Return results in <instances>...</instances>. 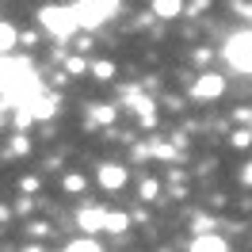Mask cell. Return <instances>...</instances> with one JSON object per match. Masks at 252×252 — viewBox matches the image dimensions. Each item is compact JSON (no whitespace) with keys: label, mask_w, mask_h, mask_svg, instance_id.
Returning a JSON list of instances; mask_svg holds the SVG:
<instances>
[{"label":"cell","mask_w":252,"mask_h":252,"mask_svg":"<svg viewBox=\"0 0 252 252\" xmlns=\"http://www.w3.org/2000/svg\"><path fill=\"white\" fill-rule=\"evenodd\" d=\"M38 23H42V31H46L50 38H58V42H69V38L80 31V19H77V8H73V4H69V8H62V4L42 8V12H38Z\"/></svg>","instance_id":"1"},{"label":"cell","mask_w":252,"mask_h":252,"mask_svg":"<svg viewBox=\"0 0 252 252\" xmlns=\"http://www.w3.org/2000/svg\"><path fill=\"white\" fill-rule=\"evenodd\" d=\"M221 54H225V62L233 65L237 73H252V31L229 34L225 46H221Z\"/></svg>","instance_id":"2"},{"label":"cell","mask_w":252,"mask_h":252,"mask_svg":"<svg viewBox=\"0 0 252 252\" xmlns=\"http://www.w3.org/2000/svg\"><path fill=\"white\" fill-rule=\"evenodd\" d=\"M73 8H77L80 27H99L103 19H111V16H115L119 0H80V4H73Z\"/></svg>","instance_id":"3"},{"label":"cell","mask_w":252,"mask_h":252,"mask_svg":"<svg viewBox=\"0 0 252 252\" xmlns=\"http://www.w3.org/2000/svg\"><path fill=\"white\" fill-rule=\"evenodd\" d=\"M225 92V80L218 77V73H206V77H199L195 80V84H191V95H195V99H218V95Z\"/></svg>","instance_id":"4"},{"label":"cell","mask_w":252,"mask_h":252,"mask_svg":"<svg viewBox=\"0 0 252 252\" xmlns=\"http://www.w3.org/2000/svg\"><path fill=\"white\" fill-rule=\"evenodd\" d=\"M77 221L84 233H103V221H107V210L103 206H80L77 210Z\"/></svg>","instance_id":"5"},{"label":"cell","mask_w":252,"mask_h":252,"mask_svg":"<svg viewBox=\"0 0 252 252\" xmlns=\"http://www.w3.org/2000/svg\"><path fill=\"white\" fill-rule=\"evenodd\" d=\"M99 184H103L107 191H119L126 184V168H119V164H103V168H99Z\"/></svg>","instance_id":"6"},{"label":"cell","mask_w":252,"mask_h":252,"mask_svg":"<svg viewBox=\"0 0 252 252\" xmlns=\"http://www.w3.org/2000/svg\"><path fill=\"white\" fill-rule=\"evenodd\" d=\"M19 42V31H16V23H8V19H0V54H12Z\"/></svg>","instance_id":"7"},{"label":"cell","mask_w":252,"mask_h":252,"mask_svg":"<svg viewBox=\"0 0 252 252\" xmlns=\"http://www.w3.org/2000/svg\"><path fill=\"white\" fill-rule=\"evenodd\" d=\"M184 12V0H153V16L157 19H176Z\"/></svg>","instance_id":"8"},{"label":"cell","mask_w":252,"mask_h":252,"mask_svg":"<svg viewBox=\"0 0 252 252\" xmlns=\"http://www.w3.org/2000/svg\"><path fill=\"white\" fill-rule=\"evenodd\" d=\"M191 249H214V252H221V249H229V245H225V241H221V237H210V233H203V237H195V241H191Z\"/></svg>","instance_id":"9"},{"label":"cell","mask_w":252,"mask_h":252,"mask_svg":"<svg viewBox=\"0 0 252 252\" xmlns=\"http://www.w3.org/2000/svg\"><path fill=\"white\" fill-rule=\"evenodd\" d=\"M126 229V214H111L107 210V221H103V233H123Z\"/></svg>","instance_id":"10"},{"label":"cell","mask_w":252,"mask_h":252,"mask_svg":"<svg viewBox=\"0 0 252 252\" xmlns=\"http://www.w3.org/2000/svg\"><path fill=\"white\" fill-rule=\"evenodd\" d=\"M115 119V107H107V103H95L92 107V123H111Z\"/></svg>","instance_id":"11"},{"label":"cell","mask_w":252,"mask_h":252,"mask_svg":"<svg viewBox=\"0 0 252 252\" xmlns=\"http://www.w3.org/2000/svg\"><path fill=\"white\" fill-rule=\"evenodd\" d=\"M92 73L107 80V77H115V65H111V62H95V65H92Z\"/></svg>","instance_id":"12"},{"label":"cell","mask_w":252,"mask_h":252,"mask_svg":"<svg viewBox=\"0 0 252 252\" xmlns=\"http://www.w3.org/2000/svg\"><path fill=\"white\" fill-rule=\"evenodd\" d=\"M65 188H69V191H80V188H84V180H80V176H65Z\"/></svg>","instance_id":"13"},{"label":"cell","mask_w":252,"mask_h":252,"mask_svg":"<svg viewBox=\"0 0 252 252\" xmlns=\"http://www.w3.org/2000/svg\"><path fill=\"white\" fill-rule=\"evenodd\" d=\"M69 249H73V252H80V249H95V241H88V237H84V241H73Z\"/></svg>","instance_id":"14"},{"label":"cell","mask_w":252,"mask_h":252,"mask_svg":"<svg viewBox=\"0 0 252 252\" xmlns=\"http://www.w3.org/2000/svg\"><path fill=\"white\" fill-rule=\"evenodd\" d=\"M233 142H237V145H249V142H252V130H245V134H233Z\"/></svg>","instance_id":"15"},{"label":"cell","mask_w":252,"mask_h":252,"mask_svg":"<svg viewBox=\"0 0 252 252\" xmlns=\"http://www.w3.org/2000/svg\"><path fill=\"white\" fill-rule=\"evenodd\" d=\"M241 180H245V184H252V164L245 168V172H241Z\"/></svg>","instance_id":"16"},{"label":"cell","mask_w":252,"mask_h":252,"mask_svg":"<svg viewBox=\"0 0 252 252\" xmlns=\"http://www.w3.org/2000/svg\"><path fill=\"white\" fill-rule=\"evenodd\" d=\"M4 107H8V99H4V92H0V119H4Z\"/></svg>","instance_id":"17"}]
</instances>
